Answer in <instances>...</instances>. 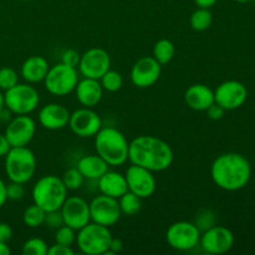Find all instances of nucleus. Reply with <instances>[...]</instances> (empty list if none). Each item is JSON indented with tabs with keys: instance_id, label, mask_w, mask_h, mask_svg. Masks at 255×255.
<instances>
[{
	"instance_id": "412c9836",
	"label": "nucleus",
	"mask_w": 255,
	"mask_h": 255,
	"mask_svg": "<svg viewBox=\"0 0 255 255\" xmlns=\"http://www.w3.org/2000/svg\"><path fill=\"white\" fill-rule=\"evenodd\" d=\"M184 102L194 111H206L214 102V91L204 84H194L184 92Z\"/></svg>"
},
{
	"instance_id": "1a4fd4ad",
	"label": "nucleus",
	"mask_w": 255,
	"mask_h": 255,
	"mask_svg": "<svg viewBox=\"0 0 255 255\" xmlns=\"http://www.w3.org/2000/svg\"><path fill=\"white\" fill-rule=\"evenodd\" d=\"M201 232L193 222L179 221L171 224L166 232V241L172 249L178 252L193 251L199 246Z\"/></svg>"
},
{
	"instance_id": "f704fd0d",
	"label": "nucleus",
	"mask_w": 255,
	"mask_h": 255,
	"mask_svg": "<svg viewBox=\"0 0 255 255\" xmlns=\"http://www.w3.org/2000/svg\"><path fill=\"white\" fill-rule=\"evenodd\" d=\"M25 196V188L22 183L10 181L9 184H6V197L9 201H21Z\"/></svg>"
},
{
	"instance_id": "9b49d317",
	"label": "nucleus",
	"mask_w": 255,
	"mask_h": 255,
	"mask_svg": "<svg viewBox=\"0 0 255 255\" xmlns=\"http://www.w3.org/2000/svg\"><path fill=\"white\" fill-rule=\"evenodd\" d=\"M77 67L84 77L100 80L111 69V57L106 50L92 47L81 55Z\"/></svg>"
},
{
	"instance_id": "393cba45",
	"label": "nucleus",
	"mask_w": 255,
	"mask_h": 255,
	"mask_svg": "<svg viewBox=\"0 0 255 255\" xmlns=\"http://www.w3.org/2000/svg\"><path fill=\"white\" fill-rule=\"evenodd\" d=\"M176 55V46L168 39H161L154 44L153 55L152 56L163 66L169 64Z\"/></svg>"
},
{
	"instance_id": "72a5a7b5",
	"label": "nucleus",
	"mask_w": 255,
	"mask_h": 255,
	"mask_svg": "<svg viewBox=\"0 0 255 255\" xmlns=\"http://www.w3.org/2000/svg\"><path fill=\"white\" fill-rule=\"evenodd\" d=\"M19 84V75L11 67H2L0 69V90L7 91L9 89Z\"/></svg>"
},
{
	"instance_id": "79ce46f5",
	"label": "nucleus",
	"mask_w": 255,
	"mask_h": 255,
	"mask_svg": "<svg viewBox=\"0 0 255 255\" xmlns=\"http://www.w3.org/2000/svg\"><path fill=\"white\" fill-rule=\"evenodd\" d=\"M10 148H11V144L7 141L6 136L4 133H0V157L6 156Z\"/></svg>"
},
{
	"instance_id": "7ed1b4c3",
	"label": "nucleus",
	"mask_w": 255,
	"mask_h": 255,
	"mask_svg": "<svg viewBox=\"0 0 255 255\" xmlns=\"http://www.w3.org/2000/svg\"><path fill=\"white\" fill-rule=\"evenodd\" d=\"M129 142L120 129L102 127L95 136V149L111 167H119L128 161Z\"/></svg>"
},
{
	"instance_id": "4be33fe9",
	"label": "nucleus",
	"mask_w": 255,
	"mask_h": 255,
	"mask_svg": "<svg viewBox=\"0 0 255 255\" xmlns=\"http://www.w3.org/2000/svg\"><path fill=\"white\" fill-rule=\"evenodd\" d=\"M97 186H99L101 194L112 197V198L119 199L124 196L127 191V181L125 174L116 171H107L97 179Z\"/></svg>"
},
{
	"instance_id": "ea45409f",
	"label": "nucleus",
	"mask_w": 255,
	"mask_h": 255,
	"mask_svg": "<svg viewBox=\"0 0 255 255\" xmlns=\"http://www.w3.org/2000/svg\"><path fill=\"white\" fill-rule=\"evenodd\" d=\"M12 239V228L10 224L5 223V222H0V242L4 243H9Z\"/></svg>"
},
{
	"instance_id": "f03ea898",
	"label": "nucleus",
	"mask_w": 255,
	"mask_h": 255,
	"mask_svg": "<svg viewBox=\"0 0 255 255\" xmlns=\"http://www.w3.org/2000/svg\"><path fill=\"white\" fill-rule=\"evenodd\" d=\"M211 177L214 184L223 191H241L251 181V162L237 152L223 153L212 163Z\"/></svg>"
},
{
	"instance_id": "b1692460",
	"label": "nucleus",
	"mask_w": 255,
	"mask_h": 255,
	"mask_svg": "<svg viewBox=\"0 0 255 255\" xmlns=\"http://www.w3.org/2000/svg\"><path fill=\"white\" fill-rule=\"evenodd\" d=\"M77 169L81 172L85 179L97 181L102 174L109 171V164L99 154H87L77 162Z\"/></svg>"
},
{
	"instance_id": "c03bdc74",
	"label": "nucleus",
	"mask_w": 255,
	"mask_h": 255,
	"mask_svg": "<svg viewBox=\"0 0 255 255\" xmlns=\"http://www.w3.org/2000/svg\"><path fill=\"white\" fill-rule=\"evenodd\" d=\"M11 115L12 112L10 111V110H7L6 107H4V109L0 111V122H2V124H9L10 120L12 119Z\"/></svg>"
},
{
	"instance_id": "3c124183",
	"label": "nucleus",
	"mask_w": 255,
	"mask_h": 255,
	"mask_svg": "<svg viewBox=\"0 0 255 255\" xmlns=\"http://www.w3.org/2000/svg\"><path fill=\"white\" fill-rule=\"evenodd\" d=\"M254 1H255V0H254Z\"/></svg>"
},
{
	"instance_id": "f3484780",
	"label": "nucleus",
	"mask_w": 255,
	"mask_h": 255,
	"mask_svg": "<svg viewBox=\"0 0 255 255\" xmlns=\"http://www.w3.org/2000/svg\"><path fill=\"white\" fill-rule=\"evenodd\" d=\"M60 212L62 214L64 224L71 227L75 231H80L91 222L90 203H87L86 199L82 197H67L60 208Z\"/></svg>"
},
{
	"instance_id": "6ab92c4d",
	"label": "nucleus",
	"mask_w": 255,
	"mask_h": 255,
	"mask_svg": "<svg viewBox=\"0 0 255 255\" xmlns=\"http://www.w3.org/2000/svg\"><path fill=\"white\" fill-rule=\"evenodd\" d=\"M70 111L64 105L51 102L41 107L39 111V122L44 128L57 131L69 126Z\"/></svg>"
},
{
	"instance_id": "2f4dec72",
	"label": "nucleus",
	"mask_w": 255,
	"mask_h": 255,
	"mask_svg": "<svg viewBox=\"0 0 255 255\" xmlns=\"http://www.w3.org/2000/svg\"><path fill=\"white\" fill-rule=\"evenodd\" d=\"M47 244L41 238H30L22 244L21 253L24 255H47Z\"/></svg>"
},
{
	"instance_id": "c756f323",
	"label": "nucleus",
	"mask_w": 255,
	"mask_h": 255,
	"mask_svg": "<svg viewBox=\"0 0 255 255\" xmlns=\"http://www.w3.org/2000/svg\"><path fill=\"white\" fill-rule=\"evenodd\" d=\"M100 82H101V86L104 89V91L117 92L119 90H121L122 85H124V77H122V75L120 72L110 69L100 79Z\"/></svg>"
},
{
	"instance_id": "8fccbe9b",
	"label": "nucleus",
	"mask_w": 255,
	"mask_h": 255,
	"mask_svg": "<svg viewBox=\"0 0 255 255\" xmlns=\"http://www.w3.org/2000/svg\"><path fill=\"white\" fill-rule=\"evenodd\" d=\"M22 1H29V0H22Z\"/></svg>"
},
{
	"instance_id": "4c0bfd02",
	"label": "nucleus",
	"mask_w": 255,
	"mask_h": 255,
	"mask_svg": "<svg viewBox=\"0 0 255 255\" xmlns=\"http://www.w3.org/2000/svg\"><path fill=\"white\" fill-rule=\"evenodd\" d=\"M206 112H207V116H208L209 119L213 120V121H219V120L223 119L224 114H226V110L214 102L213 105H211V106L206 110Z\"/></svg>"
},
{
	"instance_id": "a211bd4d",
	"label": "nucleus",
	"mask_w": 255,
	"mask_h": 255,
	"mask_svg": "<svg viewBox=\"0 0 255 255\" xmlns=\"http://www.w3.org/2000/svg\"><path fill=\"white\" fill-rule=\"evenodd\" d=\"M162 65L153 56L137 60L131 69V81L138 89H148L159 80Z\"/></svg>"
},
{
	"instance_id": "9d476101",
	"label": "nucleus",
	"mask_w": 255,
	"mask_h": 255,
	"mask_svg": "<svg viewBox=\"0 0 255 255\" xmlns=\"http://www.w3.org/2000/svg\"><path fill=\"white\" fill-rule=\"evenodd\" d=\"M199 246L207 254H224L233 248L234 234L226 227L214 226L201 233Z\"/></svg>"
},
{
	"instance_id": "0eeeda50",
	"label": "nucleus",
	"mask_w": 255,
	"mask_h": 255,
	"mask_svg": "<svg viewBox=\"0 0 255 255\" xmlns=\"http://www.w3.org/2000/svg\"><path fill=\"white\" fill-rule=\"evenodd\" d=\"M79 75L76 67H71L62 62L50 66L44 80L45 89L54 96H67L75 91Z\"/></svg>"
},
{
	"instance_id": "a19ab883",
	"label": "nucleus",
	"mask_w": 255,
	"mask_h": 255,
	"mask_svg": "<svg viewBox=\"0 0 255 255\" xmlns=\"http://www.w3.org/2000/svg\"><path fill=\"white\" fill-rule=\"evenodd\" d=\"M122 249H124V243H122L121 239L114 238V237H112L111 243H110V247H109V251L106 252V254H105V255L117 254V253H120Z\"/></svg>"
},
{
	"instance_id": "e433bc0d",
	"label": "nucleus",
	"mask_w": 255,
	"mask_h": 255,
	"mask_svg": "<svg viewBox=\"0 0 255 255\" xmlns=\"http://www.w3.org/2000/svg\"><path fill=\"white\" fill-rule=\"evenodd\" d=\"M80 59H81V54L74 49L65 50L61 55L62 64L69 65V66H71V67H76V69L80 64Z\"/></svg>"
},
{
	"instance_id": "09e8293b",
	"label": "nucleus",
	"mask_w": 255,
	"mask_h": 255,
	"mask_svg": "<svg viewBox=\"0 0 255 255\" xmlns=\"http://www.w3.org/2000/svg\"><path fill=\"white\" fill-rule=\"evenodd\" d=\"M236 1H238V2H249V1H252V0H236Z\"/></svg>"
},
{
	"instance_id": "5701e85b",
	"label": "nucleus",
	"mask_w": 255,
	"mask_h": 255,
	"mask_svg": "<svg viewBox=\"0 0 255 255\" xmlns=\"http://www.w3.org/2000/svg\"><path fill=\"white\" fill-rule=\"evenodd\" d=\"M49 69L50 65L44 56L34 55L22 62L21 76L27 84H39L44 81Z\"/></svg>"
},
{
	"instance_id": "2eb2a0df",
	"label": "nucleus",
	"mask_w": 255,
	"mask_h": 255,
	"mask_svg": "<svg viewBox=\"0 0 255 255\" xmlns=\"http://www.w3.org/2000/svg\"><path fill=\"white\" fill-rule=\"evenodd\" d=\"M36 133V124L29 115H16L6 124L4 134L11 147H25Z\"/></svg>"
},
{
	"instance_id": "49530a36",
	"label": "nucleus",
	"mask_w": 255,
	"mask_h": 255,
	"mask_svg": "<svg viewBox=\"0 0 255 255\" xmlns=\"http://www.w3.org/2000/svg\"><path fill=\"white\" fill-rule=\"evenodd\" d=\"M11 251H10L7 243H4V242H0V255H10Z\"/></svg>"
},
{
	"instance_id": "f8f14e48",
	"label": "nucleus",
	"mask_w": 255,
	"mask_h": 255,
	"mask_svg": "<svg viewBox=\"0 0 255 255\" xmlns=\"http://www.w3.org/2000/svg\"><path fill=\"white\" fill-rule=\"evenodd\" d=\"M69 127L75 136L80 138L95 137L97 132L102 128V120L97 112L90 107L75 110L70 115Z\"/></svg>"
},
{
	"instance_id": "7c9ffc66",
	"label": "nucleus",
	"mask_w": 255,
	"mask_h": 255,
	"mask_svg": "<svg viewBox=\"0 0 255 255\" xmlns=\"http://www.w3.org/2000/svg\"><path fill=\"white\" fill-rule=\"evenodd\" d=\"M62 182H64L65 187L67 188V191H77L82 187L84 184V176L81 174V172L77 169V167H72L69 168L61 177Z\"/></svg>"
},
{
	"instance_id": "a18cd8bd",
	"label": "nucleus",
	"mask_w": 255,
	"mask_h": 255,
	"mask_svg": "<svg viewBox=\"0 0 255 255\" xmlns=\"http://www.w3.org/2000/svg\"><path fill=\"white\" fill-rule=\"evenodd\" d=\"M218 0H194L196 5L198 7H206V9H211Z\"/></svg>"
},
{
	"instance_id": "473e14b6",
	"label": "nucleus",
	"mask_w": 255,
	"mask_h": 255,
	"mask_svg": "<svg viewBox=\"0 0 255 255\" xmlns=\"http://www.w3.org/2000/svg\"><path fill=\"white\" fill-rule=\"evenodd\" d=\"M76 236L77 231H75L71 227L66 226V224H62L55 232V243L71 247L72 244L76 243Z\"/></svg>"
},
{
	"instance_id": "39448f33",
	"label": "nucleus",
	"mask_w": 255,
	"mask_h": 255,
	"mask_svg": "<svg viewBox=\"0 0 255 255\" xmlns=\"http://www.w3.org/2000/svg\"><path fill=\"white\" fill-rule=\"evenodd\" d=\"M5 158V173L11 182L27 183L36 172L37 162L34 152L27 146L11 147Z\"/></svg>"
},
{
	"instance_id": "cd10ccee",
	"label": "nucleus",
	"mask_w": 255,
	"mask_h": 255,
	"mask_svg": "<svg viewBox=\"0 0 255 255\" xmlns=\"http://www.w3.org/2000/svg\"><path fill=\"white\" fill-rule=\"evenodd\" d=\"M45 214H46V212L44 209L40 208L35 203H32L31 206H29L24 211L22 222L29 228H39V227H41L44 224Z\"/></svg>"
},
{
	"instance_id": "c85d7f7f",
	"label": "nucleus",
	"mask_w": 255,
	"mask_h": 255,
	"mask_svg": "<svg viewBox=\"0 0 255 255\" xmlns=\"http://www.w3.org/2000/svg\"><path fill=\"white\" fill-rule=\"evenodd\" d=\"M193 223L196 224L197 228L199 229L201 233L206 232L207 229L217 226V214L213 209L211 208H202L197 212L194 217Z\"/></svg>"
},
{
	"instance_id": "20e7f679",
	"label": "nucleus",
	"mask_w": 255,
	"mask_h": 255,
	"mask_svg": "<svg viewBox=\"0 0 255 255\" xmlns=\"http://www.w3.org/2000/svg\"><path fill=\"white\" fill-rule=\"evenodd\" d=\"M32 202L45 212L57 211L67 198V188L60 177L47 174L36 181L32 187Z\"/></svg>"
},
{
	"instance_id": "dca6fc26",
	"label": "nucleus",
	"mask_w": 255,
	"mask_h": 255,
	"mask_svg": "<svg viewBox=\"0 0 255 255\" xmlns=\"http://www.w3.org/2000/svg\"><path fill=\"white\" fill-rule=\"evenodd\" d=\"M125 177H126L128 191L138 196L139 198H149L156 192V177H154L153 172H151L149 169L132 164L127 168Z\"/></svg>"
},
{
	"instance_id": "bb28decb",
	"label": "nucleus",
	"mask_w": 255,
	"mask_h": 255,
	"mask_svg": "<svg viewBox=\"0 0 255 255\" xmlns=\"http://www.w3.org/2000/svg\"><path fill=\"white\" fill-rule=\"evenodd\" d=\"M213 22V14L209 9L198 7L191 15V26L194 31H206Z\"/></svg>"
},
{
	"instance_id": "ddd939ff",
	"label": "nucleus",
	"mask_w": 255,
	"mask_h": 255,
	"mask_svg": "<svg viewBox=\"0 0 255 255\" xmlns=\"http://www.w3.org/2000/svg\"><path fill=\"white\" fill-rule=\"evenodd\" d=\"M90 214H91V222L109 228L115 226L122 216L119 199L105 194L95 197L90 202Z\"/></svg>"
},
{
	"instance_id": "37998d69",
	"label": "nucleus",
	"mask_w": 255,
	"mask_h": 255,
	"mask_svg": "<svg viewBox=\"0 0 255 255\" xmlns=\"http://www.w3.org/2000/svg\"><path fill=\"white\" fill-rule=\"evenodd\" d=\"M6 184H5V182L0 178V208L6 203Z\"/></svg>"
},
{
	"instance_id": "a878e982",
	"label": "nucleus",
	"mask_w": 255,
	"mask_h": 255,
	"mask_svg": "<svg viewBox=\"0 0 255 255\" xmlns=\"http://www.w3.org/2000/svg\"><path fill=\"white\" fill-rule=\"evenodd\" d=\"M119 204L122 214L128 217L136 216L142 209V198H139L138 196H136L132 192L127 191L124 196L119 198Z\"/></svg>"
},
{
	"instance_id": "4468645a",
	"label": "nucleus",
	"mask_w": 255,
	"mask_h": 255,
	"mask_svg": "<svg viewBox=\"0 0 255 255\" xmlns=\"http://www.w3.org/2000/svg\"><path fill=\"white\" fill-rule=\"evenodd\" d=\"M248 99V90L246 85L237 80L222 82L214 90V101L226 111H232L243 106Z\"/></svg>"
},
{
	"instance_id": "c9c22d12",
	"label": "nucleus",
	"mask_w": 255,
	"mask_h": 255,
	"mask_svg": "<svg viewBox=\"0 0 255 255\" xmlns=\"http://www.w3.org/2000/svg\"><path fill=\"white\" fill-rule=\"evenodd\" d=\"M44 224L52 229H57L59 227H61L62 224H64V219H62V214L61 212H60V209H57V211L46 212Z\"/></svg>"
},
{
	"instance_id": "f257e3e1",
	"label": "nucleus",
	"mask_w": 255,
	"mask_h": 255,
	"mask_svg": "<svg viewBox=\"0 0 255 255\" xmlns=\"http://www.w3.org/2000/svg\"><path fill=\"white\" fill-rule=\"evenodd\" d=\"M173 149L163 139L141 134L129 142L128 161L151 172H163L173 163Z\"/></svg>"
},
{
	"instance_id": "6e6552de",
	"label": "nucleus",
	"mask_w": 255,
	"mask_h": 255,
	"mask_svg": "<svg viewBox=\"0 0 255 255\" xmlns=\"http://www.w3.org/2000/svg\"><path fill=\"white\" fill-rule=\"evenodd\" d=\"M4 101L14 115H30L39 106L40 95L31 84H16L5 91Z\"/></svg>"
},
{
	"instance_id": "423d86ee",
	"label": "nucleus",
	"mask_w": 255,
	"mask_h": 255,
	"mask_svg": "<svg viewBox=\"0 0 255 255\" xmlns=\"http://www.w3.org/2000/svg\"><path fill=\"white\" fill-rule=\"evenodd\" d=\"M112 234L109 227L101 226L95 222L77 231L76 243L80 252L87 255H105L109 251Z\"/></svg>"
},
{
	"instance_id": "58836bf2",
	"label": "nucleus",
	"mask_w": 255,
	"mask_h": 255,
	"mask_svg": "<svg viewBox=\"0 0 255 255\" xmlns=\"http://www.w3.org/2000/svg\"><path fill=\"white\" fill-rule=\"evenodd\" d=\"M75 252L72 251L71 247L62 246V244L55 243L54 246L47 249V255H74Z\"/></svg>"
},
{
	"instance_id": "de8ad7c7",
	"label": "nucleus",
	"mask_w": 255,
	"mask_h": 255,
	"mask_svg": "<svg viewBox=\"0 0 255 255\" xmlns=\"http://www.w3.org/2000/svg\"><path fill=\"white\" fill-rule=\"evenodd\" d=\"M5 107V101H4V94L1 92V90H0V111H1L2 109Z\"/></svg>"
},
{
	"instance_id": "aec40b11",
	"label": "nucleus",
	"mask_w": 255,
	"mask_h": 255,
	"mask_svg": "<svg viewBox=\"0 0 255 255\" xmlns=\"http://www.w3.org/2000/svg\"><path fill=\"white\" fill-rule=\"evenodd\" d=\"M75 94H76L77 101L82 106L94 109L101 102L104 89H102L100 80L84 77L77 82L76 87H75Z\"/></svg>"
}]
</instances>
